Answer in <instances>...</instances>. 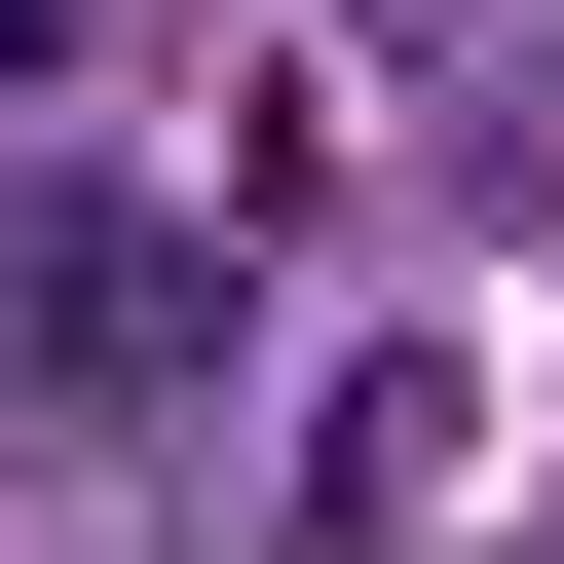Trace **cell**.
<instances>
[{
	"label": "cell",
	"instance_id": "6da1fadb",
	"mask_svg": "<svg viewBox=\"0 0 564 564\" xmlns=\"http://www.w3.org/2000/svg\"><path fill=\"white\" fill-rule=\"evenodd\" d=\"M226 377V226L188 188H0V414H188Z\"/></svg>",
	"mask_w": 564,
	"mask_h": 564
},
{
	"label": "cell",
	"instance_id": "7a4b0ae2",
	"mask_svg": "<svg viewBox=\"0 0 564 564\" xmlns=\"http://www.w3.org/2000/svg\"><path fill=\"white\" fill-rule=\"evenodd\" d=\"M452 489H489V377H452V339H339V377H302V527L377 564V527H452Z\"/></svg>",
	"mask_w": 564,
	"mask_h": 564
},
{
	"label": "cell",
	"instance_id": "3957f363",
	"mask_svg": "<svg viewBox=\"0 0 564 564\" xmlns=\"http://www.w3.org/2000/svg\"><path fill=\"white\" fill-rule=\"evenodd\" d=\"M39 76H113V0H0V113H39Z\"/></svg>",
	"mask_w": 564,
	"mask_h": 564
}]
</instances>
